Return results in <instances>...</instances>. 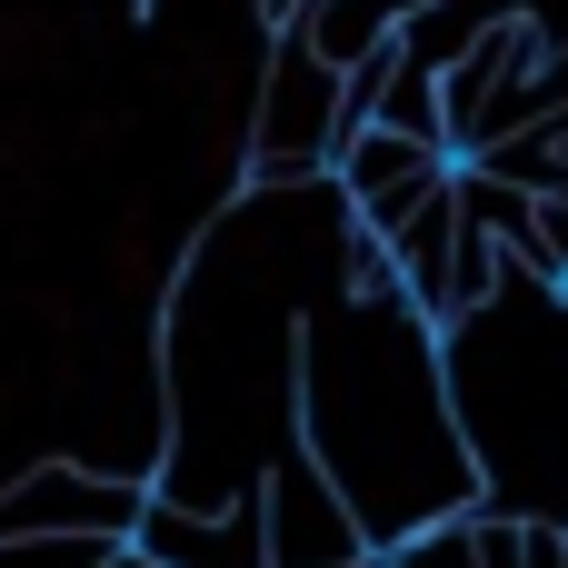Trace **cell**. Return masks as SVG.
<instances>
[{
  "label": "cell",
  "instance_id": "6da1fadb",
  "mask_svg": "<svg viewBox=\"0 0 568 568\" xmlns=\"http://www.w3.org/2000/svg\"><path fill=\"white\" fill-rule=\"evenodd\" d=\"M290 439L349 499L369 549H399L439 519L489 509L469 419L449 399L439 329L399 290L300 310V329H290Z\"/></svg>",
  "mask_w": 568,
  "mask_h": 568
},
{
  "label": "cell",
  "instance_id": "7a4b0ae2",
  "mask_svg": "<svg viewBox=\"0 0 568 568\" xmlns=\"http://www.w3.org/2000/svg\"><path fill=\"white\" fill-rule=\"evenodd\" d=\"M339 150V70L310 60L300 30H270V70L250 100V190H320Z\"/></svg>",
  "mask_w": 568,
  "mask_h": 568
},
{
  "label": "cell",
  "instance_id": "3957f363",
  "mask_svg": "<svg viewBox=\"0 0 568 568\" xmlns=\"http://www.w3.org/2000/svg\"><path fill=\"white\" fill-rule=\"evenodd\" d=\"M150 479L140 469H90V459H40L0 479V549H130Z\"/></svg>",
  "mask_w": 568,
  "mask_h": 568
},
{
  "label": "cell",
  "instance_id": "277c9868",
  "mask_svg": "<svg viewBox=\"0 0 568 568\" xmlns=\"http://www.w3.org/2000/svg\"><path fill=\"white\" fill-rule=\"evenodd\" d=\"M260 539H270V568H369V529L349 519V499L310 469V449H270L260 469Z\"/></svg>",
  "mask_w": 568,
  "mask_h": 568
},
{
  "label": "cell",
  "instance_id": "5b68a950",
  "mask_svg": "<svg viewBox=\"0 0 568 568\" xmlns=\"http://www.w3.org/2000/svg\"><path fill=\"white\" fill-rule=\"evenodd\" d=\"M130 559H150V568H270V539H260V489H240V499H220V509L140 499Z\"/></svg>",
  "mask_w": 568,
  "mask_h": 568
},
{
  "label": "cell",
  "instance_id": "8992f818",
  "mask_svg": "<svg viewBox=\"0 0 568 568\" xmlns=\"http://www.w3.org/2000/svg\"><path fill=\"white\" fill-rule=\"evenodd\" d=\"M449 170V150H419V140H399V130H349L339 150H329V190L349 200V210H369V200H389V190H419V180H439Z\"/></svg>",
  "mask_w": 568,
  "mask_h": 568
},
{
  "label": "cell",
  "instance_id": "52a82bcc",
  "mask_svg": "<svg viewBox=\"0 0 568 568\" xmlns=\"http://www.w3.org/2000/svg\"><path fill=\"white\" fill-rule=\"evenodd\" d=\"M369 130H399L419 150H449V120H439V70H419L399 40L379 50V80H369Z\"/></svg>",
  "mask_w": 568,
  "mask_h": 568
},
{
  "label": "cell",
  "instance_id": "ba28073f",
  "mask_svg": "<svg viewBox=\"0 0 568 568\" xmlns=\"http://www.w3.org/2000/svg\"><path fill=\"white\" fill-rule=\"evenodd\" d=\"M369 568H479V559H469V519H439V529H419V539L379 549Z\"/></svg>",
  "mask_w": 568,
  "mask_h": 568
},
{
  "label": "cell",
  "instance_id": "9c48e42d",
  "mask_svg": "<svg viewBox=\"0 0 568 568\" xmlns=\"http://www.w3.org/2000/svg\"><path fill=\"white\" fill-rule=\"evenodd\" d=\"M290 10H300V0H260V20H270V30H280V20H290Z\"/></svg>",
  "mask_w": 568,
  "mask_h": 568
},
{
  "label": "cell",
  "instance_id": "30bf717a",
  "mask_svg": "<svg viewBox=\"0 0 568 568\" xmlns=\"http://www.w3.org/2000/svg\"><path fill=\"white\" fill-rule=\"evenodd\" d=\"M90 568H150V559H130V549H110V559H90Z\"/></svg>",
  "mask_w": 568,
  "mask_h": 568
}]
</instances>
